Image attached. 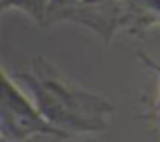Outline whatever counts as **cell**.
Returning a JSON list of instances; mask_svg holds the SVG:
<instances>
[{"instance_id": "cell-1", "label": "cell", "mask_w": 160, "mask_h": 142, "mask_svg": "<svg viewBox=\"0 0 160 142\" xmlns=\"http://www.w3.org/2000/svg\"><path fill=\"white\" fill-rule=\"evenodd\" d=\"M12 79L28 89L43 118L67 134L102 132L109 126L112 104L71 83L43 57H37L27 69L16 71Z\"/></svg>"}, {"instance_id": "cell-2", "label": "cell", "mask_w": 160, "mask_h": 142, "mask_svg": "<svg viewBox=\"0 0 160 142\" xmlns=\"http://www.w3.org/2000/svg\"><path fill=\"white\" fill-rule=\"evenodd\" d=\"M0 134L2 142H27L32 136H53L69 140L71 134L55 128L43 118L35 102L24 95L16 81L2 71V99H0Z\"/></svg>"}, {"instance_id": "cell-3", "label": "cell", "mask_w": 160, "mask_h": 142, "mask_svg": "<svg viewBox=\"0 0 160 142\" xmlns=\"http://www.w3.org/2000/svg\"><path fill=\"white\" fill-rule=\"evenodd\" d=\"M49 2L51 0H0V10L6 12L10 8L22 10L37 23H47V12H49Z\"/></svg>"}, {"instance_id": "cell-4", "label": "cell", "mask_w": 160, "mask_h": 142, "mask_svg": "<svg viewBox=\"0 0 160 142\" xmlns=\"http://www.w3.org/2000/svg\"><path fill=\"white\" fill-rule=\"evenodd\" d=\"M83 0H51L47 12V23H61L73 8H77Z\"/></svg>"}]
</instances>
